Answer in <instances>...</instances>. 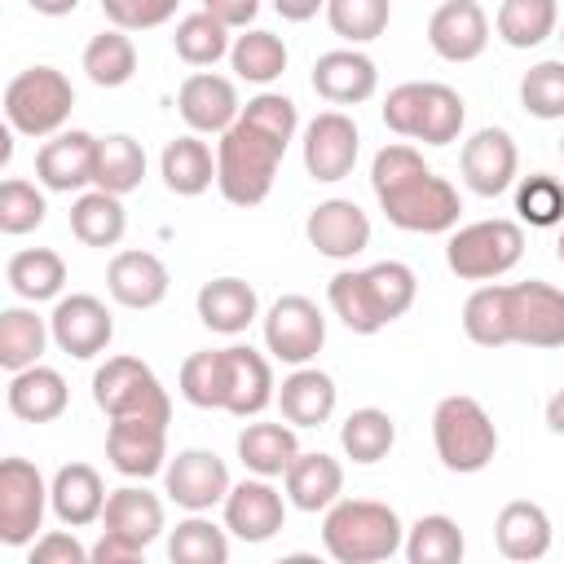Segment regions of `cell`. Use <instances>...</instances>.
<instances>
[{"label": "cell", "mask_w": 564, "mask_h": 564, "mask_svg": "<svg viewBox=\"0 0 564 564\" xmlns=\"http://www.w3.org/2000/svg\"><path fill=\"white\" fill-rule=\"evenodd\" d=\"M198 317L216 335H242L260 317V295L242 278H212L198 286Z\"/></svg>", "instance_id": "28"}, {"label": "cell", "mask_w": 564, "mask_h": 564, "mask_svg": "<svg viewBox=\"0 0 564 564\" xmlns=\"http://www.w3.org/2000/svg\"><path fill=\"white\" fill-rule=\"evenodd\" d=\"M361 273H366V286H370V300H375L383 326L410 313V304H414V295H419V278H414L410 264H401V260H379V264H370V269H361Z\"/></svg>", "instance_id": "46"}, {"label": "cell", "mask_w": 564, "mask_h": 564, "mask_svg": "<svg viewBox=\"0 0 564 564\" xmlns=\"http://www.w3.org/2000/svg\"><path fill=\"white\" fill-rule=\"evenodd\" d=\"M322 546L339 564H379L405 546V524L388 502L335 498L322 516Z\"/></svg>", "instance_id": "2"}, {"label": "cell", "mask_w": 564, "mask_h": 564, "mask_svg": "<svg viewBox=\"0 0 564 564\" xmlns=\"http://www.w3.org/2000/svg\"><path fill=\"white\" fill-rule=\"evenodd\" d=\"M458 172L467 181L471 194L480 198H498L516 185V172H520V150L511 141L507 128H480L463 141L458 150Z\"/></svg>", "instance_id": "15"}, {"label": "cell", "mask_w": 564, "mask_h": 564, "mask_svg": "<svg viewBox=\"0 0 564 564\" xmlns=\"http://www.w3.org/2000/svg\"><path fill=\"white\" fill-rule=\"evenodd\" d=\"M141 555H145V546H137V542H128L110 529H101V538L93 542V564H132Z\"/></svg>", "instance_id": "55"}, {"label": "cell", "mask_w": 564, "mask_h": 564, "mask_svg": "<svg viewBox=\"0 0 564 564\" xmlns=\"http://www.w3.org/2000/svg\"><path fill=\"white\" fill-rule=\"evenodd\" d=\"M326 344V317L308 295H278L264 313V348L286 366H308Z\"/></svg>", "instance_id": "11"}, {"label": "cell", "mask_w": 564, "mask_h": 564, "mask_svg": "<svg viewBox=\"0 0 564 564\" xmlns=\"http://www.w3.org/2000/svg\"><path fill=\"white\" fill-rule=\"evenodd\" d=\"M516 216L533 229H555L564 225V181L551 172L520 176L516 185Z\"/></svg>", "instance_id": "47"}, {"label": "cell", "mask_w": 564, "mask_h": 564, "mask_svg": "<svg viewBox=\"0 0 564 564\" xmlns=\"http://www.w3.org/2000/svg\"><path fill=\"white\" fill-rule=\"evenodd\" d=\"M70 110H75V88L57 66H26L4 88V119L22 137L44 141L62 132Z\"/></svg>", "instance_id": "6"}, {"label": "cell", "mask_w": 564, "mask_h": 564, "mask_svg": "<svg viewBox=\"0 0 564 564\" xmlns=\"http://www.w3.org/2000/svg\"><path fill=\"white\" fill-rule=\"evenodd\" d=\"M405 560L410 564H458L467 542H463V529L458 520L432 511V516H419L410 529H405Z\"/></svg>", "instance_id": "41"}, {"label": "cell", "mask_w": 564, "mask_h": 564, "mask_svg": "<svg viewBox=\"0 0 564 564\" xmlns=\"http://www.w3.org/2000/svg\"><path fill=\"white\" fill-rule=\"evenodd\" d=\"M176 4L181 0H101V13L119 31H150V26H163L176 13Z\"/></svg>", "instance_id": "53"}, {"label": "cell", "mask_w": 564, "mask_h": 564, "mask_svg": "<svg viewBox=\"0 0 564 564\" xmlns=\"http://www.w3.org/2000/svg\"><path fill=\"white\" fill-rule=\"evenodd\" d=\"M145 181V150L137 137L128 132H110L97 137V167H93V185L110 189V194H132Z\"/></svg>", "instance_id": "36"}, {"label": "cell", "mask_w": 564, "mask_h": 564, "mask_svg": "<svg viewBox=\"0 0 564 564\" xmlns=\"http://www.w3.org/2000/svg\"><path fill=\"white\" fill-rule=\"evenodd\" d=\"M93 167H97V137L84 128H70V132L62 128L35 150V181L53 194L93 185Z\"/></svg>", "instance_id": "19"}, {"label": "cell", "mask_w": 564, "mask_h": 564, "mask_svg": "<svg viewBox=\"0 0 564 564\" xmlns=\"http://www.w3.org/2000/svg\"><path fill=\"white\" fill-rule=\"evenodd\" d=\"M44 212H48V203H44V194H40L31 181L9 176V181L0 185V234L18 238V234L40 229V225H44Z\"/></svg>", "instance_id": "50"}, {"label": "cell", "mask_w": 564, "mask_h": 564, "mask_svg": "<svg viewBox=\"0 0 564 564\" xmlns=\"http://www.w3.org/2000/svg\"><path fill=\"white\" fill-rule=\"evenodd\" d=\"M203 9L212 13V18H220L229 31H247V22L260 13V0H203Z\"/></svg>", "instance_id": "56"}, {"label": "cell", "mask_w": 564, "mask_h": 564, "mask_svg": "<svg viewBox=\"0 0 564 564\" xmlns=\"http://www.w3.org/2000/svg\"><path fill=\"white\" fill-rule=\"evenodd\" d=\"M463 119H467L463 97L449 84H436V79H410V84H397L383 97V123L397 137H410V141H423V145L458 141Z\"/></svg>", "instance_id": "4"}, {"label": "cell", "mask_w": 564, "mask_h": 564, "mask_svg": "<svg viewBox=\"0 0 564 564\" xmlns=\"http://www.w3.org/2000/svg\"><path fill=\"white\" fill-rule=\"evenodd\" d=\"M106 458L119 476L150 480L167 467V423L159 419H110Z\"/></svg>", "instance_id": "16"}, {"label": "cell", "mask_w": 564, "mask_h": 564, "mask_svg": "<svg viewBox=\"0 0 564 564\" xmlns=\"http://www.w3.org/2000/svg\"><path fill=\"white\" fill-rule=\"evenodd\" d=\"M339 445H344V454H348L352 463L370 467V463H379V458L392 454V445H397V423H392L388 410H379V405H361V410H352V414L344 419V427H339Z\"/></svg>", "instance_id": "40"}, {"label": "cell", "mask_w": 564, "mask_h": 564, "mask_svg": "<svg viewBox=\"0 0 564 564\" xmlns=\"http://www.w3.org/2000/svg\"><path fill=\"white\" fill-rule=\"evenodd\" d=\"M48 485L31 458H4L0 463V542L4 546H31L44 529L48 511Z\"/></svg>", "instance_id": "10"}, {"label": "cell", "mask_w": 564, "mask_h": 564, "mask_svg": "<svg viewBox=\"0 0 564 564\" xmlns=\"http://www.w3.org/2000/svg\"><path fill=\"white\" fill-rule=\"evenodd\" d=\"M167 560L172 564H225L229 560V529L203 520V511H189L167 533Z\"/></svg>", "instance_id": "43"}, {"label": "cell", "mask_w": 564, "mask_h": 564, "mask_svg": "<svg viewBox=\"0 0 564 564\" xmlns=\"http://www.w3.org/2000/svg\"><path fill=\"white\" fill-rule=\"evenodd\" d=\"M494 26L507 48H538L542 40L560 31V4L555 0H502Z\"/></svg>", "instance_id": "37"}, {"label": "cell", "mask_w": 564, "mask_h": 564, "mask_svg": "<svg viewBox=\"0 0 564 564\" xmlns=\"http://www.w3.org/2000/svg\"><path fill=\"white\" fill-rule=\"evenodd\" d=\"M326 304H330V313L352 335H379L383 330V317H379V308L370 300V286H366V273L361 269H339L326 282Z\"/></svg>", "instance_id": "42"}, {"label": "cell", "mask_w": 564, "mask_h": 564, "mask_svg": "<svg viewBox=\"0 0 564 564\" xmlns=\"http://www.w3.org/2000/svg\"><path fill=\"white\" fill-rule=\"evenodd\" d=\"M26 560L31 564H88L93 560V546H84L75 533L66 529H44L31 546H26Z\"/></svg>", "instance_id": "54"}, {"label": "cell", "mask_w": 564, "mask_h": 564, "mask_svg": "<svg viewBox=\"0 0 564 564\" xmlns=\"http://www.w3.org/2000/svg\"><path fill=\"white\" fill-rule=\"evenodd\" d=\"M379 88V66L361 48H330L313 62V93L330 106H361Z\"/></svg>", "instance_id": "23"}, {"label": "cell", "mask_w": 564, "mask_h": 564, "mask_svg": "<svg viewBox=\"0 0 564 564\" xmlns=\"http://www.w3.org/2000/svg\"><path fill=\"white\" fill-rule=\"evenodd\" d=\"M432 445H436V458L445 471L471 476V471H485L494 463L498 427L476 397L454 392V397H441L432 410Z\"/></svg>", "instance_id": "5"}, {"label": "cell", "mask_w": 564, "mask_h": 564, "mask_svg": "<svg viewBox=\"0 0 564 564\" xmlns=\"http://www.w3.org/2000/svg\"><path fill=\"white\" fill-rule=\"evenodd\" d=\"M427 44L445 62H476L489 44V18L476 0H441L427 18Z\"/></svg>", "instance_id": "22"}, {"label": "cell", "mask_w": 564, "mask_h": 564, "mask_svg": "<svg viewBox=\"0 0 564 564\" xmlns=\"http://www.w3.org/2000/svg\"><path fill=\"white\" fill-rule=\"evenodd\" d=\"M560 159H564V137H560Z\"/></svg>", "instance_id": "62"}, {"label": "cell", "mask_w": 564, "mask_h": 564, "mask_svg": "<svg viewBox=\"0 0 564 564\" xmlns=\"http://www.w3.org/2000/svg\"><path fill=\"white\" fill-rule=\"evenodd\" d=\"M172 48L185 66H216L234 44H229V26L220 18H212L207 9H198V13H185L176 22Z\"/></svg>", "instance_id": "44"}, {"label": "cell", "mask_w": 564, "mask_h": 564, "mask_svg": "<svg viewBox=\"0 0 564 564\" xmlns=\"http://www.w3.org/2000/svg\"><path fill=\"white\" fill-rule=\"evenodd\" d=\"M106 485H101V471L88 467V463H62L48 480V502H53V516L66 524V529H84L93 520H101V507H106Z\"/></svg>", "instance_id": "26"}, {"label": "cell", "mask_w": 564, "mask_h": 564, "mask_svg": "<svg viewBox=\"0 0 564 564\" xmlns=\"http://www.w3.org/2000/svg\"><path fill=\"white\" fill-rule=\"evenodd\" d=\"M220 507H225V529L238 542H269L286 524V498L269 485V476L234 485Z\"/></svg>", "instance_id": "21"}, {"label": "cell", "mask_w": 564, "mask_h": 564, "mask_svg": "<svg viewBox=\"0 0 564 564\" xmlns=\"http://www.w3.org/2000/svg\"><path fill=\"white\" fill-rule=\"evenodd\" d=\"M555 256H560V264H564V229H560V238H555Z\"/></svg>", "instance_id": "60"}, {"label": "cell", "mask_w": 564, "mask_h": 564, "mask_svg": "<svg viewBox=\"0 0 564 564\" xmlns=\"http://www.w3.org/2000/svg\"><path fill=\"white\" fill-rule=\"evenodd\" d=\"M494 542L507 560L533 564L551 551V516L529 498H511L494 520Z\"/></svg>", "instance_id": "27"}, {"label": "cell", "mask_w": 564, "mask_h": 564, "mask_svg": "<svg viewBox=\"0 0 564 564\" xmlns=\"http://www.w3.org/2000/svg\"><path fill=\"white\" fill-rule=\"evenodd\" d=\"M304 234L317 256L326 260H352L370 247V216L352 198H326L308 212Z\"/></svg>", "instance_id": "20"}, {"label": "cell", "mask_w": 564, "mask_h": 564, "mask_svg": "<svg viewBox=\"0 0 564 564\" xmlns=\"http://www.w3.org/2000/svg\"><path fill=\"white\" fill-rule=\"evenodd\" d=\"M84 75L97 84V88H123L132 75H137V44L128 31L110 26L101 35H93L84 44Z\"/></svg>", "instance_id": "38"}, {"label": "cell", "mask_w": 564, "mask_h": 564, "mask_svg": "<svg viewBox=\"0 0 564 564\" xmlns=\"http://www.w3.org/2000/svg\"><path fill=\"white\" fill-rule=\"evenodd\" d=\"M35 13H44V18H66V13H75L79 9V0H26Z\"/></svg>", "instance_id": "59"}, {"label": "cell", "mask_w": 564, "mask_h": 564, "mask_svg": "<svg viewBox=\"0 0 564 564\" xmlns=\"http://www.w3.org/2000/svg\"><path fill=\"white\" fill-rule=\"evenodd\" d=\"M176 110H181V119L189 123V132H212V137H220V132H229V128L238 123L242 101H238L234 79H225V75H216V70H194V75H185L181 88H176Z\"/></svg>", "instance_id": "17"}, {"label": "cell", "mask_w": 564, "mask_h": 564, "mask_svg": "<svg viewBox=\"0 0 564 564\" xmlns=\"http://www.w3.org/2000/svg\"><path fill=\"white\" fill-rule=\"evenodd\" d=\"M269 401H278L269 357L247 344L220 348V410L234 419H256L260 410H269Z\"/></svg>", "instance_id": "12"}, {"label": "cell", "mask_w": 564, "mask_h": 564, "mask_svg": "<svg viewBox=\"0 0 564 564\" xmlns=\"http://www.w3.org/2000/svg\"><path fill=\"white\" fill-rule=\"evenodd\" d=\"M282 154H286L282 141H273L269 132H260L256 123H247L238 115V123L229 132H220V141H216V189L225 194V203H234V207L264 203Z\"/></svg>", "instance_id": "3"}, {"label": "cell", "mask_w": 564, "mask_h": 564, "mask_svg": "<svg viewBox=\"0 0 564 564\" xmlns=\"http://www.w3.org/2000/svg\"><path fill=\"white\" fill-rule=\"evenodd\" d=\"M375 198H379L388 225H397L405 234H449L458 225V212H463L458 189L445 176H436L432 167L414 172L410 181H401Z\"/></svg>", "instance_id": "9"}, {"label": "cell", "mask_w": 564, "mask_h": 564, "mask_svg": "<svg viewBox=\"0 0 564 564\" xmlns=\"http://www.w3.org/2000/svg\"><path fill=\"white\" fill-rule=\"evenodd\" d=\"M48 339H53V330L35 308H4L0 313V366L9 375L35 366L44 357Z\"/></svg>", "instance_id": "39"}, {"label": "cell", "mask_w": 564, "mask_h": 564, "mask_svg": "<svg viewBox=\"0 0 564 564\" xmlns=\"http://www.w3.org/2000/svg\"><path fill=\"white\" fill-rule=\"evenodd\" d=\"M4 278L13 286V295L40 304V300H62V286H66V260L53 251V247H22L9 256L4 264Z\"/></svg>", "instance_id": "34"}, {"label": "cell", "mask_w": 564, "mask_h": 564, "mask_svg": "<svg viewBox=\"0 0 564 564\" xmlns=\"http://www.w3.org/2000/svg\"><path fill=\"white\" fill-rule=\"evenodd\" d=\"M229 62H234L238 79H247V84H273L286 70V44H282V35L251 26V31H242L234 40Z\"/></svg>", "instance_id": "45"}, {"label": "cell", "mask_w": 564, "mask_h": 564, "mask_svg": "<svg viewBox=\"0 0 564 564\" xmlns=\"http://www.w3.org/2000/svg\"><path fill=\"white\" fill-rule=\"evenodd\" d=\"M163 485H167V498L185 511H212L234 489L225 458H216L212 449H181L163 467Z\"/></svg>", "instance_id": "18"}, {"label": "cell", "mask_w": 564, "mask_h": 564, "mask_svg": "<svg viewBox=\"0 0 564 564\" xmlns=\"http://www.w3.org/2000/svg\"><path fill=\"white\" fill-rule=\"evenodd\" d=\"M335 401H339V388L317 366H295L278 388V410L295 427H322L335 414Z\"/></svg>", "instance_id": "29"}, {"label": "cell", "mask_w": 564, "mask_h": 564, "mask_svg": "<svg viewBox=\"0 0 564 564\" xmlns=\"http://www.w3.org/2000/svg\"><path fill=\"white\" fill-rule=\"evenodd\" d=\"M392 4L388 0H326V22L348 44H370L388 31Z\"/></svg>", "instance_id": "48"}, {"label": "cell", "mask_w": 564, "mask_h": 564, "mask_svg": "<svg viewBox=\"0 0 564 564\" xmlns=\"http://www.w3.org/2000/svg\"><path fill=\"white\" fill-rule=\"evenodd\" d=\"M93 401L106 419H159L172 423V397L141 357H106L93 375Z\"/></svg>", "instance_id": "8"}, {"label": "cell", "mask_w": 564, "mask_h": 564, "mask_svg": "<svg viewBox=\"0 0 564 564\" xmlns=\"http://www.w3.org/2000/svg\"><path fill=\"white\" fill-rule=\"evenodd\" d=\"M357 150H361V132L352 123V115L344 110H322L308 119L304 128V172L322 185H335L352 172L357 163Z\"/></svg>", "instance_id": "14"}, {"label": "cell", "mask_w": 564, "mask_h": 564, "mask_svg": "<svg viewBox=\"0 0 564 564\" xmlns=\"http://www.w3.org/2000/svg\"><path fill=\"white\" fill-rule=\"evenodd\" d=\"M48 330H53V344H57L66 357L88 361V357H97V352L110 348V339H115V317H110V308H106L97 295L75 291V295H62V300L53 304Z\"/></svg>", "instance_id": "13"}, {"label": "cell", "mask_w": 564, "mask_h": 564, "mask_svg": "<svg viewBox=\"0 0 564 564\" xmlns=\"http://www.w3.org/2000/svg\"><path fill=\"white\" fill-rule=\"evenodd\" d=\"M242 119L256 123L260 132H269V137L282 141V145H291L295 132H300V110H295V101H291L286 93H256V97L242 106Z\"/></svg>", "instance_id": "52"}, {"label": "cell", "mask_w": 564, "mask_h": 564, "mask_svg": "<svg viewBox=\"0 0 564 564\" xmlns=\"http://www.w3.org/2000/svg\"><path fill=\"white\" fill-rule=\"evenodd\" d=\"M560 44H564V22H560Z\"/></svg>", "instance_id": "61"}, {"label": "cell", "mask_w": 564, "mask_h": 564, "mask_svg": "<svg viewBox=\"0 0 564 564\" xmlns=\"http://www.w3.org/2000/svg\"><path fill=\"white\" fill-rule=\"evenodd\" d=\"M546 427H551L555 436H564V388H555L551 401H546Z\"/></svg>", "instance_id": "58"}, {"label": "cell", "mask_w": 564, "mask_h": 564, "mask_svg": "<svg viewBox=\"0 0 564 564\" xmlns=\"http://www.w3.org/2000/svg\"><path fill=\"white\" fill-rule=\"evenodd\" d=\"M66 401H70V388H66V379L53 366H40L35 361V366L9 375L4 405L22 423H53V419H62L66 414Z\"/></svg>", "instance_id": "25"}, {"label": "cell", "mask_w": 564, "mask_h": 564, "mask_svg": "<svg viewBox=\"0 0 564 564\" xmlns=\"http://www.w3.org/2000/svg\"><path fill=\"white\" fill-rule=\"evenodd\" d=\"M463 330L480 348L529 344V348H564V291L529 278V282H485L463 304Z\"/></svg>", "instance_id": "1"}, {"label": "cell", "mask_w": 564, "mask_h": 564, "mask_svg": "<svg viewBox=\"0 0 564 564\" xmlns=\"http://www.w3.org/2000/svg\"><path fill=\"white\" fill-rule=\"evenodd\" d=\"M101 529L137 542V546H150L159 533H163V502L159 494L141 489V485H123V489H110L106 507H101Z\"/></svg>", "instance_id": "31"}, {"label": "cell", "mask_w": 564, "mask_h": 564, "mask_svg": "<svg viewBox=\"0 0 564 564\" xmlns=\"http://www.w3.org/2000/svg\"><path fill=\"white\" fill-rule=\"evenodd\" d=\"M128 229V212H123V198L110 194V189H88L70 203V234L84 242V247H119Z\"/></svg>", "instance_id": "35"}, {"label": "cell", "mask_w": 564, "mask_h": 564, "mask_svg": "<svg viewBox=\"0 0 564 564\" xmlns=\"http://www.w3.org/2000/svg\"><path fill=\"white\" fill-rule=\"evenodd\" d=\"M172 273L154 251H115L106 264V291L123 308H154L167 300Z\"/></svg>", "instance_id": "24"}, {"label": "cell", "mask_w": 564, "mask_h": 564, "mask_svg": "<svg viewBox=\"0 0 564 564\" xmlns=\"http://www.w3.org/2000/svg\"><path fill=\"white\" fill-rule=\"evenodd\" d=\"M159 172H163V185L181 198H198L212 189L216 181V154L207 150V141H198V132H185L176 141L163 145L159 154Z\"/></svg>", "instance_id": "32"}, {"label": "cell", "mask_w": 564, "mask_h": 564, "mask_svg": "<svg viewBox=\"0 0 564 564\" xmlns=\"http://www.w3.org/2000/svg\"><path fill=\"white\" fill-rule=\"evenodd\" d=\"M520 256H524V229H520V220H507V216L471 220V225L454 229L445 242V264L463 282H494V278L511 273L520 264Z\"/></svg>", "instance_id": "7"}, {"label": "cell", "mask_w": 564, "mask_h": 564, "mask_svg": "<svg viewBox=\"0 0 564 564\" xmlns=\"http://www.w3.org/2000/svg\"><path fill=\"white\" fill-rule=\"evenodd\" d=\"M273 9L286 22H308V18H317V9L326 13V0H273Z\"/></svg>", "instance_id": "57"}, {"label": "cell", "mask_w": 564, "mask_h": 564, "mask_svg": "<svg viewBox=\"0 0 564 564\" xmlns=\"http://www.w3.org/2000/svg\"><path fill=\"white\" fill-rule=\"evenodd\" d=\"M520 106L533 119H564V57H546V62L524 70Z\"/></svg>", "instance_id": "49"}, {"label": "cell", "mask_w": 564, "mask_h": 564, "mask_svg": "<svg viewBox=\"0 0 564 564\" xmlns=\"http://www.w3.org/2000/svg\"><path fill=\"white\" fill-rule=\"evenodd\" d=\"M181 397L198 410H220V348H203V352H189L181 361Z\"/></svg>", "instance_id": "51"}, {"label": "cell", "mask_w": 564, "mask_h": 564, "mask_svg": "<svg viewBox=\"0 0 564 564\" xmlns=\"http://www.w3.org/2000/svg\"><path fill=\"white\" fill-rule=\"evenodd\" d=\"M282 485H286V502L295 511H326L344 494V467H339V458H330L322 449H308V454L300 449L295 463L286 467Z\"/></svg>", "instance_id": "30"}, {"label": "cell", "mask_w": 564, "mask_h": 564, "mask_svg": "<svg viewBox=\"0 0 564 564\" xmlns=\"http://www.w3.org/2000/svg\"><path fill=\"white\" fill-rule=\"evenodd\" d=\"M300 441H295V423H247L238 432V458L251 476H286V467L295 463Z\"/></svg>", "instance_id": "33"}]
</instances>
